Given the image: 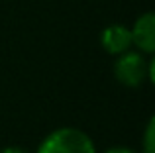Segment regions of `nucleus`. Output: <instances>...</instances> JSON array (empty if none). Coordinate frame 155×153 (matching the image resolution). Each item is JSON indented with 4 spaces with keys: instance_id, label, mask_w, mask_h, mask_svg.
Segmentation results:
<instances>
[{
    "instance_id": "1",
    "label": "nucleus",
    "mask_w": 155,
    "mask_h": 153,
    "mask_svg": "<svg viewBox=\"0 0 155 153\" xmlns=\"http://www.w3.org/2000/svg\"><path fill=\"white\" fill-rule=\"evenodd\" d=\"M35 153H98L96 143L84 130L75 126H61L51 130L39 142Z\"/></svg>"
},
{
    "instance_id": "2",
    "label": "nucleus",
    "mask_w": 155,
    "mask_h": 153,
    "mask_svg": "<svg viewBox=\"0 0 155 153\" xmlns=\"http://www.w3.org/2000/svg\"><path fill=\"white\" fill-rule=\"evenodd\" d=\"M149 57L141 51H124L116 55L114 61V79L126 88H140L145 83H149Z\"/></svg>"
},
{
    "instance_id": "3",
    "label": "nucleus",
    "mask_w": 155,
    "mask_h": 153,
    "mask_svg": "<svg viewBox=\"0 0 155 153\" xmlns=\"http://www.w3.org/2000/svg\"><path fill=\"white\" fill-rule=\"evenodd\" d=\"M132 45L145 55L155 53V14L151 10L143 12L136 18L134 26L130 28Z\"/></svg>"
},
{
    "instance_id": "4",
    "label": "nucleus",
    "mask_w": 155,
    "mask_h": 153,
    "mask_svg": "<svg viewBox=\"0 0 155 153\" xmlns=\"http://www.w3.org/2000/svg\"><path fill=\"white\" fill-rule=\"evenodd\" d=\"M100 47L108 55H120L124 51L132 49V34L130 28L124 24H108L100 31Z\"/></svg>"
},
{
    "instance_id": "5",
    "label": "nucleus",
    "mask_w": 155,
    "mask_h": 153,
    "mask_svg": "<svg viewBox=\"0 0 155 153\" xmlns=\"http://www.w3.org/2000/svg\"><path fill=\"white\" fill-rule=\"evenodd\" d=\"M140 153H155V118L147 120L143 135H141V149Z\"/></svg>"
},
{
    "instance_id": "6",
    "label": "nucleus",
    "mask_w": 155,
    "mask_h": 153,
    "mask_svg": "<svg viewBox=\"0 0 155 153\" xmlns=\"http://www.w3.org/2000/svg\"><path fill=\"white\" fill-rule=\"evenodd\" d=\"M102 153H140V151L132 149V147H128V145H112V147H108V149L102 151Z\"/></svg>"
},
{
    "instance_id": "7",
    "label": "nucleus",
    "mask_w": 155,
    "mask_h": 153,
    "mask_svg": "<svg viewBox=\"0 0 155 153\" xmlns=\"http://www.w3.org/2000/svg\"><path fill=\"white\" fill-rule=\"evenodd\" d=\"M0 153H30V151L22 145H6V147L0 149Z\"/></svg>"
}]
</instances>
